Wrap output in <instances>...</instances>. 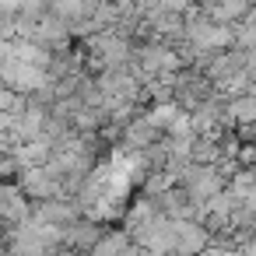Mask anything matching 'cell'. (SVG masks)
Here are the masks:
<instances>
[{
  "mask_svg": "<svg viewBox=\"0 0 256 256\" xmlns=\"http://www.w3.org/2000/svg\"><path fill=\"white\" fill-rule=\"evenodd\" d=\"M0 81L11 84V88H14V92H22V95H32L36 88L50 84L53 78H50V70H46V67H39V64L18 60V56H8V60H0Z\"/></svg>",
  "mask_w": 256,
  "mask_h": 256,
  "instance_id": "1",
  "label": "cell"
},
{
  "mask_svg": "<svg viewBox=\"0 0 256 256\" xmlns=\"http://www.w3.org/2000/svg\"><path fill=\"white\" fill-rule=\"evenodd\" d=\"M32 210H36L32 207V196L14 179H8L4 186H0V224H4V228H14V224L28 221Z\"/></svg>",
  "mask_w": 256,
  "mask_h": 256,
  "instance_id": "2",
  "label": "cell"
},
{
  "mask_svg": "<svg viewBox=\"0 0 256 256\" xmlns=\"http://www.w3.org/2000/svg\"><path fill=\"white\" fill-rule=\"evenodd\" d=\"M210 246V228L196 218H176V249L179 252H196Z\"/></svg>",
  "mask_w": 256,
  "mask_h": 256,
  "instance_id": "3",
  "label": "cell"
},
{
  "mask_svg": "<svg viewBox=\"0 0 256 256\" xmlns=\"http://www.w3.org/2000/svg\"><path fill=\"white\" fill-rule=\"evenodd\" d=\"M158 126L148 120V116H137V120H130L126 123V130H123V144L130 148V151H148L154 140H158Z\"/></svg>",
  "mask_w": 256,
  "mask_h": 256,
  "instance_id": "4",
  "label": "cell"
},
{
  "mask_svg": "<svg viewBox=\"0 0 256 256\" xmlns=\"http://www.w3.org/2000/svg\"><path fill=\"white\" fill-rule=\"evenodd\" d=\"M224 112L232 116L235 126H246V123H256V88L242 92V95H232L224 102Z\"/></svg>",
  "mask_w": 256,
  "mask_h": 256,
  "instance_id": "5",
  "label": "cell"
},
{
  "mask_svg": "<svg viewBox=\"0 0 256 256\" xmlns=\"http://www.w3.org/2000/svg\"><path fill=\"white\" fill-rule=\"evenodd\" d=\"M130 249H134V235H130L126 228H116V232L106 228L92 252H130Z\"/></svg>",
  "mask_w": 256,
  "mask_h": 256,
  "instance_id": "6",
  "label": "cell"
},
{
  "mask_svg": "<svg viewBox=\"0 0 256 256\" xmlns=\"http://www.w3.org/2000/svg\"><path fill=\"white\" fill-rule=\"evenodd\" d=\"M182 112V106L176 102V98H168V102H151V109H148V120L162 130V134H168V126L176 123V116Z\"/></svg>",
  "mask_w": 256,
  "mask_h": 256,
  "instance_id": "7",
  "label": "cell"
},
{
  "mask_svg": "<svg viewBox=\"0 0 256 256\" xmlns=\"http://www.w3.org/2000/svg\"><path fill=\"white\" fill-rule=\"evenodd\" d=\"M112 4H116V8H123V11H126V8H134V4H137V0H112Z\"/></svg>",
  "mask_w": 256,
  "mask_h": 256,
  "instance_id": "8",
  "label": "cell"
}]
</instances>
